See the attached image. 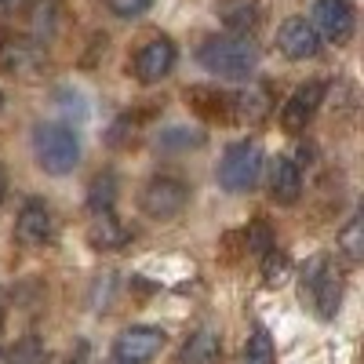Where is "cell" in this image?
Here are the masks:
<instances>
[{
    "mask_svg": "<svg viewBox=\"0 0 364 364\" xmlns=\"http://www.w3.org/2000/svg\"><path fill=\"white\" fill-rule=\"evenodd\" d=\"M200 66L219 80H248L259 70V48L248 37H208L197 51Z\"/></svg>",
    "mask_w": 364,
    "mask_h": 364,
    "instance_id": "obj_1",
    "label": "cell"
},
{
    "mask_svg": "<svg viewBox=\"0 0 364 364\" xmlns=\"http://www.w3.org/2000/svg\"><path fill=\"white\" fill-rule=\"evenodd\" d=\"M33 157L48 175H70L80 164V139L70 124H37L33 128Z\"/></svg>",
    "mask_w": 364,
    "mask_h": 364,
    "instance_id": "obj_2",
    "label": "cell"
},
{
    "mask_svg": "<svg viewBox=\"0 0 364 364\" xmlns=\"http://www.w3.org/2000/svg\"><path fill=\"white\" fill-rule=\"evenodd\" d=\"M302 299H310V306L317 310L321 321H331L339 314L343 277L324 255H314L306 266H302Z\"/></svg>",
    "mask_w": 364,
    "mask_h": 364,
    "instance_id": "obj_3",
    "label": "cell"
},
{
    "mask_svg": "<svg viewBox=\"0 0 364 364\" xmlns=\"http://www.w3.org/2000/svg\"><path fill=\"white\" fill-rule=\"evenodd\" d=\"M259 175H262V149H259V142L245 139V142L226 146V154L219 161V186L226 193H248V190H255Z\"/></svg>",
    "mask_w": 364,
    "mask_h": 364,
    "instance_id": "obj_4",
    "label": "cell"
},
{
    "mask_svg": "<svg viewBox=\"0 0 364 364\" xmlns=\"http://www.w3.org/2000/svg\"><path fill=\"white\" fill-rule=\"evenodd\" d=\"M186 204H190V186L182 178H175V175L149 178L142 186V193H139V208L146 211L149 219H157V223L175 219Z\"/></svg>",
    "mask_w": 364,
    "mask_h": 364,
    "instance_id": "obj_5",
    "label": "cell"
},
{
    "mask_svg": "<svg viewBox=\"0 0 364 364\" xmlns=\"http://www.w3.org/2000/svg\"><path fill=\"white\" fill-rule=\"evenodd\" d=\"M164 343H168L164 328H157V324H132V328H124L117 336L113 360L117 364H149L164 350Z\"/></svg>",
    "mask_w": 364,
    "mask_h": 364,
    "instance_id": "obj_6",
    "label": "cell"
},
{
    "mask_svg": "<svg viewBox=\"0 0 364 364\" xmlns=\"http://www.w3.org/2000/svg\"><path fill=\"white\" fill-rule=\"evenodd\" d=\"M310 22L317 29V37H324L331 44H346L357 29V15H353L350 0H317Z\"/></svg>",
    "mask_w": 364,
    "mask_h": 364,
    "instance_id": "obj_7",
    "label": "cell"
},
{
    "mask_svg": "<svg viewBox=\"0 0 364 364\" xmlns=\"http://www.w3.org/2000/svg\"><path fill=\"white\" fill-rule=\"evenodd\" d=\"M175 44L168 37H154V41H146L139 51H135V63H132V73L139 84H161L171 70H175Z\"/></svg>",
    "mask_w": 364,
    "mask_h": 364,
    "instance_id": "obj_8",
    "label": "cell"
},
{
    "mask_svg": "<svg viewBox=\"0 0 364 364\" xmlns=\"http://www.w3.org/2000/svg\"><path fill=\"white\" fill-rule=\"evenodd\" d=\"M321 102H324V84L321 80L299 84L291 95H288V102L281 106V128L291 132V135L306 132V124L314 120V113L321 109Z\"/></svg>",
    "mask_w": 364,
    "mask_h": 364,
    "instance_id": "obj_9",
    "label": "cell"
},
{
    "mask_svg": "<svg viewBox=\"0 0 364 364\" xmlns=\"http://www.w3.org/2000/svg\"><path fill=\"white\" fill-rule=\"evenodd\" d=\"M277 48L284 58H291V63H306V58H314L321 51V37H317V29L310 18H284L281 29H277Z\"/></svg>",
    "mask_w": 364,
    "mask_h": 364,
    "instance_id": "obj_10",
    "label": "cell"
},
{
    "mask_svg": "<svg viewBox=\"0 0 364 364\" xmlns=\"http://www.w3.org/2000/svg\"><path fill=\"white\" fill-rule=\"evenodd\" d=\"M55 233V219H51V208L44 200H26L18 219H15V240L22 248H44Z\"/></svg>",
    "mask_w": 364,
    "mask_h": 364,
    "instance_id": "obj_11",
    "label": "cell"
},
{
    "mask_svg": "<svg viewBox=\"0 0 364 364\" xmlns=\"http://www.w3.org/2000/svg\"><path fill=\"white\" fill-rule=\"evenodd\" d=\"M269 109H273V95L266 87H240L233 95H226V117H233L237 124L255 128L269 117Z\"/></svg>",
    "mask_w": 364,
    "mask_h": 364,
    "instance_id": "obj_12",
    "label": "cell"
},
{
    "mask_svg": "<svg viewBox=\"0 0 364 364\" xmlns=\"http://www.w3.org/2000/svg\"><path fill=\"white\" fill-rule=\"evenodd\" d=\"M215 18L230 29V37H248L262 22V4L259 0H219Z\"/></svg>",
    "mask_w": 364,
    "mask_h": 364,
    "instance_id": "obj_13",
    "label": "cell"
},
{
    "mask_svg": "<svg viewBox=\"0 0 364 364\" xmlns=\"http://www.w3.org/2000/svg\"><path fill=\"white\" fill-rule=\"evenodd\" d=\"M44 66V51L33 41H4L0 44V70L11 77H33Z\"/></svg>",
    "mask_w": 364,
    "mask_h": 364,
    "instance_id": "obj_14",
    "label": "cell"
},
{
    "mask_svg": "<svg viewBox=\"0 0 364 364\" xmlns=\"http://www.w3.org/2000/svg\"><path fill=\"white\" fill-rule=\"evenodd\" d=\"M84 237H87V245L95 252H120L132 240V230L109 211V215H95V219H91Z\"/></svg>",
    "mask_w": 364,
    "mask_h": 364,
    "instance_id": "obj_15",
    "label": "cell"
},
{
    "mask_svg": "<svg viewBox=\"0 0 364 364\" xmlns=\"http://www.w3.org/2000/svg\"><path fill=\"white\" fill-rule=\"evenodd\" d=\"M269 197L277 204H295L302 197V171L288 157H273L269 161Z\"/></svg>",
    "mask_w": 364,
    "mask_h": 364,
    "instance_id": "obj_16",
    "label": "cell"
},
{
    "mask_svg": "<svg viewBox=\"0 0 364 364\" xmlns=\"http://www.w3.org/2000/svg\"><path fill=\"white\" fill-rule=\"evenodd\" d=\"M223 353V339L215 328H197L193 336L182 343L178 350V364H219Z\"/></svg>",
    "mask_w": 364,
    "mask_h": 364,
    "instance_id": "obj_17",
    "label": "cell"
},
{
    "mask_svg": "<svg viewBox=\"0 0 364 364\" xmlns=\"http://www.w3.org/2000/svg\"><path fill=\"white\" fill-rule=\"evenodd\" d=\"M113 200H117V175H113V171H102L95 182H91V190H87L91 215H109Z\"/></svg>",
    "mask_w": 364,
    "mask_h": 364,
    "instance_id": "obj_18",
    "label": "cell"
},
{
    "mask_svg": "<svg viewBox=\"0 0 364 364\" xmlns=\"http://www.w3.org/2000/svg\"><path fill=\"white\" fill-rule=\"evenodd\" d=\"M240 364H273V339L262 324L252 328V336L245 343V353H240Z\"/></svg>",
    "mask_w": 364,
    "mask_h": 364,
    "instance_id": "obj_19",
    "label": "cell"
},
{
    "mask_svg": "<svg viewBox=\"0 0 364 364\" xmlns=\"http://www.w3.org/2000/svg\"><path fill=\"white\" fill-rule=\"evenodd\" d=\"M339 248L350 262H360L364 259V223L360 219H350L343 230H339Z\"/></svg>",
    "mask_w": 364,
    "mask_h": 364,
    "instance_id": "obj_20",
    "label": "cell"
},
{
    "mask_svg": "<svg viewBox=\"0 0 364 364\" xmlns=\"http://www.w3.org/2000/svg\"><path fill=\"white\" fill-rule=\"evenodd\" d=\"M157 146L161 149H197V146H204V132H197V128H168V132H161L157 135Z\"/></svg>",
    "mask_w": 364,
    "mask_h": 364,
    "instance_id": "obj_21",
    "label": "cell"
},
{
    "mask_svg": "<svg viewBox=\"0 0 364 364\" xmlns=\"http://www.w3.org/2000/svg\"><path fill=\"white\" fill-rule=\"evenodd\" d=\"M288 269H291V262H288V255H284V252L269 248V252L262 255V277H266V284H269V288H281V284L288 281Z\"/></svg>",
    "mask_w": 364,
    "mask_h": 364,
    "instance_id": "obj_22",
    "label": "cell"
},
{
    "mask_svg": "<svg viewBox=\"0 0 364 364\" xmlns=\"http://www.w3.org/2000/svg\"><path fill=\"white\" fill-rule=\"evenodd\" d=\"M8 360H11V364H44L48 353H44V343H41L37 336H26V339H18V343L8 350Z\"/></svg>",
    "mask_w": 364,
    "mask_h": 364,
    "instance_id": "obj_23",
    "label": "cell"
},
{
    "mask_svg": "<svg viewBox=\"0 0 364 364\" xmlns=\"http://www.w3.org/2000/svg\"><path fill=\"white\" fill-rule=\"evenodd\" d=\"M149 4H154V0H109V11L117 18H139V15L149 11Z\"/></svg>",
    "mask_w": 364,
    "mask_h": 364,
    "instance_id": "obj_24",
    "label": "cell"
},
{
    "mask_svg": "<svg viewBox=\"0 0 364 364\" xmlns=\"http://www.w3.org/2000/svg\"><path fill=\"white\" fill-rule=\"evenodd\" d=\"M273 248V237H269V230L262 226V223H255L252 230H248V252H255V255H266Z\"/></svg>",
    "mask_w": 364,
    "mask_h": 364,
    "instance_id": "obj_25",
    "label": "cell"
},
{
    "mask_svg": "<svg viewBox=\"0 0 364 364\" xmlns=\"http://www.w3.org/2000/svg\"><path fill=\"white\" fill-rule=\"evenodd\" d=\"M29 4V0H0V15H15Z\"/></svg>",
    "mask_w": 364,
    "mask_h": 364,
    "instance_id": "obj_26",
    "label": "cell"
},
{
    "mask_svg": "<svg viewBox=\"0 0 364 364\" xmlns=\"http://www.w3.org/2000/svg\"><path fill=\"white\" fill-rule=\"evenodd\" d=\"M4 197H8V175H4V168H0V204H4Z\"/></svg>",
    "mask_w": 364,
    "mask_h": 364,
    "instance_id": "obj_27",
    "label": "cell"
},
{
    "mask_svg": "<svg viewBox=\"0 0 364 364\" xmlns=\"http://www.w3.org/2000/svg\"><path fill=\"white\" fill-rule=\"evenodd\" d=\"M0 109H4V91H0Z\"/></svg>",
    "mask_w": 364,
    "mask_h": 364,
    "instance_id": "obj_28",
    "label": "cell"
},
{
    "mask_svg": "<svg viewBox=\"0 0 364 364\" xmlns=\"http://www.w3.org/2000/svg\"><path fill=\"white\" fill-rule=\"evenodd\" d=\"M0 324H4V310H0Z\"/></svg>",
    "mask_w": 364,
    "mask_h": 364,
    "instance_id": "obj_29",
    "label": "cell"
}]
</instances>
